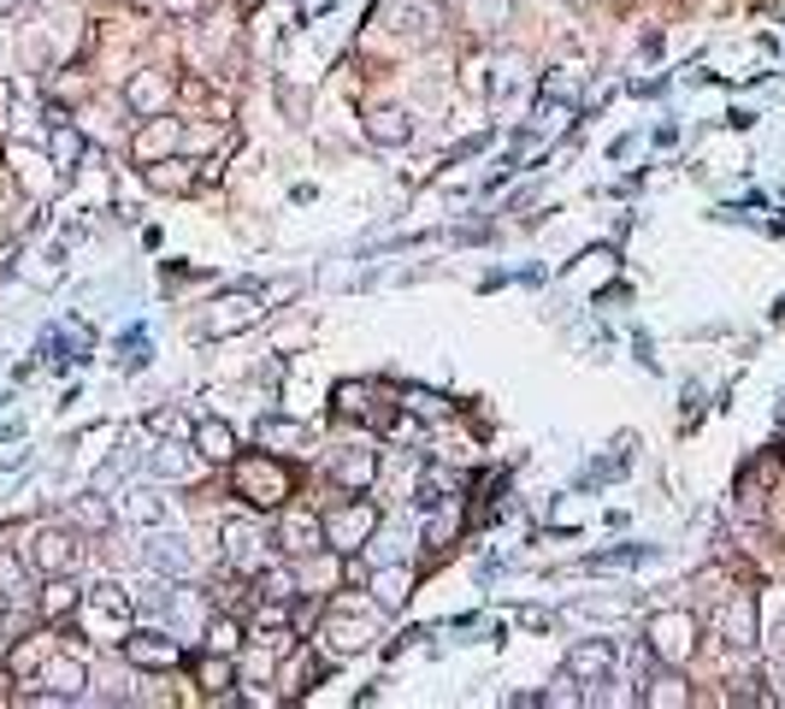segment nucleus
Segmentation results:
<instances>
[{"instance_id": "e433bc0d", "label": "nucleus", "mask_w": 785, "mask_h": 709, "mask_svg": "<svg viewBox=\"0 0 785 709\" xmlns=\"http://www.w3.org/2000/svg\"><path fill=\"white\" fill-rule=\"evenodd\" d=\"M24 633H31V615H24L19 603H7V615H0V662L12 657V645H19Z\"/></svg>"}, {"instance_id": "6ab92c4d", "label": "nucleus", "mask_w": 785, "mask_h": 709, "mask_svg": "<svg viewBox=\"0 0 785 709\" xmlns=\"http://www.w3.org/2000/svg\"><path fill=\"white\" fill-rule=\"evenodd\" d=\"M367 137L384 142V149H402V142H414V119L402 107H372L367 113Z\"/></svg>"}, {"instance_id": "a211bd4d", "label": "nucleus", "mask_w": 785, "mask_h": 709, "mask_svg": "<svg viewBox=\"0 0 785 709\" xmlns=\"http://www.w3.org/2000/svg\"><path fill=\"white\" fill-rule=\"evenodd\" d=\"M780 473H785V468H780V450H762L756 461H745V473H738V497H745V503H762L768 491H774Z\"/></svg>"}, {"instance_id": "dca6fc26", "label": "nucleus", "mask_w": 785, "mask_h": 709, "mask_svg": "<svg viewBox=\"0 0 785 709\" xmlns=\"http://www.w3.org/2000/svg\"><path fill=\"white\" fill-rule=\"evenodd\" d=\"M83 680H90V669L78 662V650H66V657H48L41 662V686H53V698H78L83 692Z\"/></svg>"}, {"instance_id": "0eeeda50", "label": "nucleus", "mask_w": 785, "mask_h": 709, "mask_svg": "<svg viewBox=\"0 0 785 709\" xmlns=\"http://www.w3.org/2000/svg\"><path fill=\"white\" fill-rule=\"evenodd\" d=\"M272 544L284 550V556H296V562H308L325 550V520H319L313 509H289L278 527H272Z\"/></svg>"}, {"instance_id": "c85d7f7f", "label": "nucleus", "mask_w": 785, "mask_h": 709, "mask_svg": "<svg viewBox=\"0 0 785 709\" xmlns=\"http://www.w3.org/2000/svg\"><path fill=\"white\" fill-rule=\"evenodd\" d=\"M372 586H378V603H384V610H402L408 591H414V574L408 568H384V574H372Z\"/></svg>"}, {"instance_id": "f3484780", "label": "nucleus", "mask_w": 785, "mask_h": 709, "mask_svg": "<svg viewBox=\"0 0 785 709\" xmlns=\"http://www.w3.org/2000/svg\"><path fill=\"white\" fill-rule=\"evenodd\" d=\"M567 674H573V680H597V686H603V680L615 674V645L597 639V645H579V650H567Z\"/></svg>"}, {"instance_id": "c756f323", "label": "nucleus", "mask_w": 785, "mask_h": 709, "mask_svg": "<svg viewBox=\"0 0 785 709\" xmlns=\"http://www.w3.org/2000/svg\"><path fill=\"white\" fill-rule=\"evenodd\" d=\"M254 591H260V598H272V603H289V598H296V574L278 568V562H266V568L254 574Z\"/></svg>"}, {"instance_id": "4c0bfd02", "label": "nucleus", "mask_w": 785, "mask_h": 709, "mask_svg": "<svg viewBox=\"0 0 785 709\" xmlns=\"http://www.w3.org/2000/svg\"><path fill=\"white\" fill-rule=\"evenodd\" d=\"M78 527H90V532H107V527H112V503H100L95 491H90V497H78Z\"/></svg>"}, {"instance_id": "7ed1b4c3", "label": "nucleus", "mask_w": 785, "mask_h": 709, "mask_svg": "<svg viewBox=\"0 0 785 709\" xmlns=\"http://www.w3.org/2000/svg\"><path fill=\"white\" fill-rule=\"evenodd\" d=\"M644 650L667 669H679V662H691L697 650V615L691 610H656L644 621Z\"/></svg>"}, {"instance_id": "4be33fe9", "label": "nucleus", "mask_w": 785, "mask_h": 709, "mask_svg": "<svg viewBox=\"0 0 785 709\" xmlns=\"http://www.w3.org/2000/svg\"><path fill=\"white\" fill-rule=\"evenodd\" d=\"M83 603V591L66 580V574H48V586H41V621H71Z\"/></svg>"}, {"instance_id": "a18cd8bd", "label": "nucleus", "mask_w": 785, "mask_h": 709, "mask_svg": "<svg viewBox=\"0 0 785 709\" xmlns=\"http://www.w3.org/2000/svg\"><path fill=\"white\" fill-rule=\"evenodd\" d=\"M24 7V0H0V19H12V12H19Z\"/></svg>"}, {"instance_id": "2eb2a0df", "label": "nucleus", "mask_w": 785, "mask_h": 709, "mask_svg": "<svg viewBox=\"0 0 785 709\" xmlns=\"http://www.w3.org/2000/svg\"><path fill=\"white\" fill-rule=\"evenodd\" d=\"M721 639L733 645V650H750L756 645V598H750V591H738V598L721 610Z\"/></svg>"}, {"instance_id": "a878e982", "label": "nucleus", "mask_w": 785, "mask_h": 709, "mask_svg": "<svg viewBox=\"0 0 785 709\" xmlns=\"http://www.w3.org/2000/svg\"><path fill=\"white\" fill-rule=\"evenodd\" d=\"M124 520H136V527L159 532V527L171 520V503L159 497V491H130V497H124Z\"/></svg>"}, {"instance_id": "c03bdc74", "label": "nucleus", "mask_w": 785, "mask_h": 709, "mask_svg": "<svg viewBox=\"0 0 785 709\" xmlns=\"http://www.w3.org/2000/svg\"><path fill=\"white\" fill-rule=\"evenodd\" d=\"M130 12H154V7H166V0H124Z\"/></svg>"}, {"instance_id": "72a5a7b5", "label": "nucleus", "mask_w": 785, "mask_h": 709, "mask_svg": "<svg viewBox=\"0 0 785 709\" xmlns=\"http://www.w3.org/2000/svg\"><path fill=\"white\" fill-rule=\"evenodd\" d=\"M461 19H467L473 31H497L508 19V0H461Z\"/></svg>"}, {"instance_id": "423d86ee", "label": "nucleus", "mask_w": 785, "mask_h": 709, "mask_svg": "<svg viewBox=\"0 0 785 709\" xmlns=\"http://www.w3.org/2000/svg\"><path fill=\"white\" fill-rule=\"evenodd\" d=\"M325 520V544L337 550V556H360V544L378 532V509L372 503H343V509L319 515Z\"/></svg>"}, {"instance_id": "9b49d317", "label": "nucleus", "mask_w": 785, "mask_h": 709, "mask_svg": "<svg viewBox=\"0 0 785 709\" xmlns=\"http://www.w3.org/2000/svg\"><path fill=\"white\" fill-rule=\"evenodd\" d=\"M124 107L136 113V119L166 113L171 107V78H166V71H136V78L124 83Z\"/></svg>"}, {"instance_id": "ea45409f", "label": "nucleus", "mask_w": 785, "mask_h": 709, "mask_svg": "<svg viewBox=\"0 0 785 709\" xmlns=\"http://www.w3.org/2000/svg\"><path fill=\"white\" fill-rule=\"evenodd\" d=\"M183 101V107H213V83L207 78H195V71H189V78H178V90H171Z\"/></svg>"}, {"instance_id": "f257e3e1", "label": "nucleus", "mask_w": 785, "mask_h": 709, "mask_svg": "<svg viewBox=\"0 0 785 709\" xmlns=\"http://www.w3.org/2000/svg\"><path fill=\"white\" fill-rule=\"evenodd\" d=\"M289 491H296V473H289L284 456H272V450L230 456V497H242V509H254V515L284 509Z\"/></svg>"}, {"instance_id": "39448f33", "label": "nucleus", "mask_w": 785, "mask_h": 709, "mask_svg": "<svg viewBox=\"0 0 785 709\" xmlns=\"http://www.w3.org/2000/svg\"><path fill=\"white\" fill-rule=\"evenodd\" d=\"M119 650H124L130 669H142V674H159V669H178L183 662V645L171 639L166 627H130L119 639Z\"/></svg>"}, {"instance_id": "79ce46f5", "label": "nucleus", "mask_w": 785, "mask_h": 709, "mask_svg": "<svg viewBox=\"0 0 785 709\" xmlns=\"http://www.w3.org/2000/svg\"><path fill=\"white\" fill-rule=\"evenodd\" d=\"M178 426H183L178 409H154V414H148V432H159V438H166V432H178Z\"/></svg>"}, {"instance_id": "412c9836", "label": "nucleus", "mask_w": 785, "mask_h": 709, "mask_svg": "<svg viewBox=\"0 0 785 709\" xmlns=\"http://www.w3.org/2000/svg\"><path fill=\"white\" fill-rule=\"evenodd\" d=\"M189 674H195V686H207L213 698H230V686H237V669H230V657H219V650L195 657L189 662Z\"/></svg>"}, {"instance_id": "c9c22d12", "label": "nucleus", "mask_w": 785, "mask_h": 709, "mask_svg": "<svg viewBox=\"0 0 785 709\" xmlns=\"http://www.w3.org/2000/svg\"><path fill=\"white\" fill-rule=\"evenodd\" d=\"M544 101H561V107H567V101H579V66H556V71H549V78H544Z\"/></svg>"}, {"instance_id": "473e14b6", "label": "nucleus", "mask_w": 785, "mask_h": 709, "mask_svg": "<svg viewBox=\"0 0 785 709\" xmlns=\"http://www.w3.org/2000/svg\"><path fill=\"white\" fill-rule=\"evenodd\" d=\"M207 650H219V657H237V650H242L237 615H213V621H207Z\"/></svg>"}, {"instance_id": "2f4dec72", "label": "nucleus", "mask_w": 785, "mask_h": 709, "mask_svg": "<svg viewBox=\"0 0 785 709\" xmlns=\"http://www.w3.org/2000/svg\"><path fill=\"white\" fill-rule=\"evenodd\" d=\"M154 473H159V480H195V456L178 450V444H159V450H154Z\"/></svg>"}, {"instance_id": "6e6552de", "label": "nucleus", "mask_w": 785, "mask_h": 709, "mask_svg": "<svg viewBox=\"0 0 785 709\" xmlns=\"http://www.w3.org/2000/svg\"><path fill=\"white\" fill-rule=\"evenodd\" d=\"M24 556H31L36 574H71V568H78V539H71L66 527H41Z\"/></svg>"}, {"instance_id": "f03ea898", "label": "nucleus", "mask_w": 785, "mask_h": 709, "mask_svg": "<svg viewBox=\"0 0 785 709\" xmlns=\"http://www.w3.org/2000/svg\"><path fill=\"white\" fill-rule=\"evenodd\" d=\"M219 539H225V568L237 574V580H254V574L272 562V532L260 527L254 515H230L219 527Z\"/></svg>"}, {"instance_id": "7c9ffc66", "label": "nucleus", "mask_w": 785, "mask_h": 709, "mask_svg": "<svg viewBox=\"0 0 785 709\" xmlns=\"http://www.w3.org/2000/svg\"><path fill=\"white\" fill-rule=\"evenodd\" d=\"M331 402H337V414H343V420H367V409H372V385L343 379L337 390H331Z\"/></svg>"}, {"instance_id": "cd10ccee", "label": "nucleus", "mask_w": 785, "mask_h": 709, "mask_svg": "<svg viewBox=\"0 0 785 709\" xmlns=\"http://www.w3.org/2000/svg\"><path fill=\"white\" fill-rule=\"evenodd\" d=\"M431 19H438V0H396V31L426 42L431 36Z\"/></svg>"}, {"instance_id": "bb28decb", "label": "nucleus", "mask_w": 785, "mask_h": 709, "mask_svg": "<svg viewBox=\"0 0 785 709\" xmlns=\"http://www.w3.org/2000/svg\"><path fill=\"white\" fill-rule=\"evenodd\" d=\"M48 161H53V172H78V161H83V137H78V125L53 119V130H48Z\"/></svg>"}, {"instance_id": "aec40b11", "label": "nucleus", "mask_w": 785, "mask_h": 709, "mask_svg": "<svg viewBox=\"0 0 785 709\" xmlns=\"http://www.w3.org/2000/svg\"><path fill=\"white\" fill-rule=\"evenodd\" d=\"M0 598L7 603H31V556H19V550H0Z\"/></svg>"}, {"instance_id": "a19ab883", "label": "nucleus", "mask_w": 785, "mask_h": 709, "mask_svg": "<svg viewBox=\"0 0 785 709\" xmlns=\"http://www.w3.org/2000/svg\"><path fill=\"white\" fill-rule=\"evenodd\" d=\"M490 95H497V101H514V95H520V60H508V66L497 71V83H490Z\"/></svg>"}, {"instance_id": "20e7f679", "label": "nucleus", "mask_w": 785, "mask_h": 709, "mask_svg": "<svg viewBox=\"0 0 785 709\" xmlns=\"http://www.w3.org/2000/svg\"><path fill=\"white\" fill-rule=\"evenodd\" d=\"M130 610H136V603H130L119 586H95V591H83V603H78V621H83V627L95 633V639L119 645L124 633H130Z\"/></svg>"}, {"instance_id": "5701e85b", "label": "nucleus", "mask_w": 785, "mask_h": 709, "mask_svg": "<svg viewBox=\"0 0 785 709\" xmlns=\"http://www.w3.org/2000/svg\"><path fill=\"white\" fill-rule=\"evenodd\" d=\"M142 178H148L159 196H183V190H195V172H189V161H171V154H166V161H148V166H142Z\"/></svg>"}, {"instance_id": "1a4fd4ad", "label": "nucleus", "mask_w": 785, "mask_h": 709, "mask_svg": "<svg viewBox=\"0 0 785 709\" xmlns=\"http://www.w3.org/2000/svg\"><path fill=\"white\" fill-rule=\"evenodd\" d=\"M178 142H183V130H178V119L171 113H154L148 125L130 137V161L136 166H148V161H166V154H178Z\"/></svg>"}, {"instance_id": "09e8293b", "label": "nucleus", "mask_w": 785, "mask_h": 709, "mask_svg": "<svg viewBox=\"0 0 785 709\" xmlns=\"http://www.w3.org/2000/svg\"><path fill=\"white\" fill-rule=\"evenodd\" d=\"M573 7H591V0H573Z\"/></svg>"}, {"instance_id": "49530a36", "label": "nucleus", "mask_w": 785, "mask_h": 709, "mask_svg": "<svg viewBox=\"0 0 785 709\" xmlns=\"http://www.w3.org/2000/svg\"><path fill=\"white\" fill-rule=\"evenodd\" d=\"M780 426H785V397H780Z\"/></svg>"}, {"instance_id": "37998d69", "label": "nucleus", "mask_w": 785, "mask_h": 709, "mask_svg": "<svg viewBox=\"0 0 785 709\" xmlns=\"http://www.w3.org/2000/svg\"><path fill=\"white\" fill-rule=\"evenodd\" d=\"M768 645H774V650H780V657H785V615L774 621V633H768Z\"/></svg>"}, {"instance_id": "f704fd0d", "label": "nucleus", "mask_w": 785, "mask_h": 709, "mask_svg": "<svg viewBox=\"0 0 785 709\" xmlns=\"http://www.w3.org/2000/svg\"><path fill=\"white\" fill-rule=\"evenodd\" d=\"M402 414H419V420H449V402H443V397H431V390H419V385H408V390H402Z\"/></svg>"}, {"instance_id": "9d476101", "label": "nucleus", "mask_w": 785, "mask_h": 709, "mask_svg": "<svg viewBox=\"0 0 785 709\" xmlns=\"http://www.w3.org/2000/svg\"><path fill=\"white\" fill-rule=\"evenodd\" d=\"M331 480H337L348 497H360V491L378 480V450L372 444H348V450H337L331 456Z\"/></svg>"}, {"instance_id": "393cba45", "label": "nucleus", "mask_w": 785, "mask_h": 709, "mask_svg": "<svg viewBox=\"0 0 785 709\" xmlns=\"http://www.w3.org/2000/svg\"><path fill=\"white\" fill-rule=\"evenodd\" d=\"M325 639H331L337 657H355V650L372 645V627H367V621H355V615H331L325 621Z\"/></svg>"}, {"instance_id": "de8ad7c7", "label": "nucleus", "mask_w": 785, "mask_h": 709, "mask_svg": "<svg viewBox=\"0 0 785 709\" xmlns=\"http://www.w3.org/2000/svg\"><path fill=\"white\" fill-rule=\"evenodd\" d=\"M780 468H785V444H780Z\"/></svg>"}, {"instance_id": "b1692460", "label": "nucleus", "mask_w": 785, "mask_h": 709, "mask_svg": "<svg viewBox=\"0 0 785 709\" xmlns=\"http://www.w3.org/2000/svg\"><path fill=\"white\" fill-rule=\"evenodd\" d=\"M195 456L201 461H230L237 456V432H230L225 420H201L195 426Z\"/></svg>"}, {"instance_id": "f8f14e48", "label": "nucleus", "mask_w": 785, "mask_h": 709, "mask_svg": "<svg viewBox=\"0 0 785 709\" xmlns=\"http://www.w3.org/2000/svg\"><path fill=\"white\" fill-rule=\"evenodd\" d=\"M266 320V302L260 296H225L219 308H213V320H207V331H219V338H230V331H249V326H260Z\"/></svg>"}, {"instance_id": "4468645a", "label": "nucleus", "mask_w": 785, "mask_h": 709, "mask_svg": "<svg viewBox=\"0 0 785 709\" xmlns=\"http://www.w3.org/2000/svg\"><path fill=\"white\" fill-rule=\"evenodd\" d=\"M148 568L159 574V580H183V574L195 568V556H189L183 539H171V532H154V539H148Z\"/></svg>"}, {"instance_id": "58836bf2", "label": "nucleus", "mask_w": 785, "mask_h": 709, "mask_svg": "<svg viewBox=\"0 0 785 709\" xmlns=\"http://www.w3.org/2000/svg\"><path fill=\"white\" fill-rule=\"evenodd\" d=\"M644 704H691V692L679 674H662L656 686H644Z\"/></svg>"}, {"instance_id": "ddd939ff", "label": "nucleus", "mask_w": 785, "mask_h": 709, "mask_svg": "<svg viewBox=\"0 0 785 709\" xmlns=\"http://www.w3.org/2000/svg\"><path fill=\"white\" fill-rule=\"evenodd\" d=\"M254 438H260V450H272V456H301L313 444V432L301 426V420H278V414H272V420H260V426H254Z\"/></svg>"}]
</instances>
